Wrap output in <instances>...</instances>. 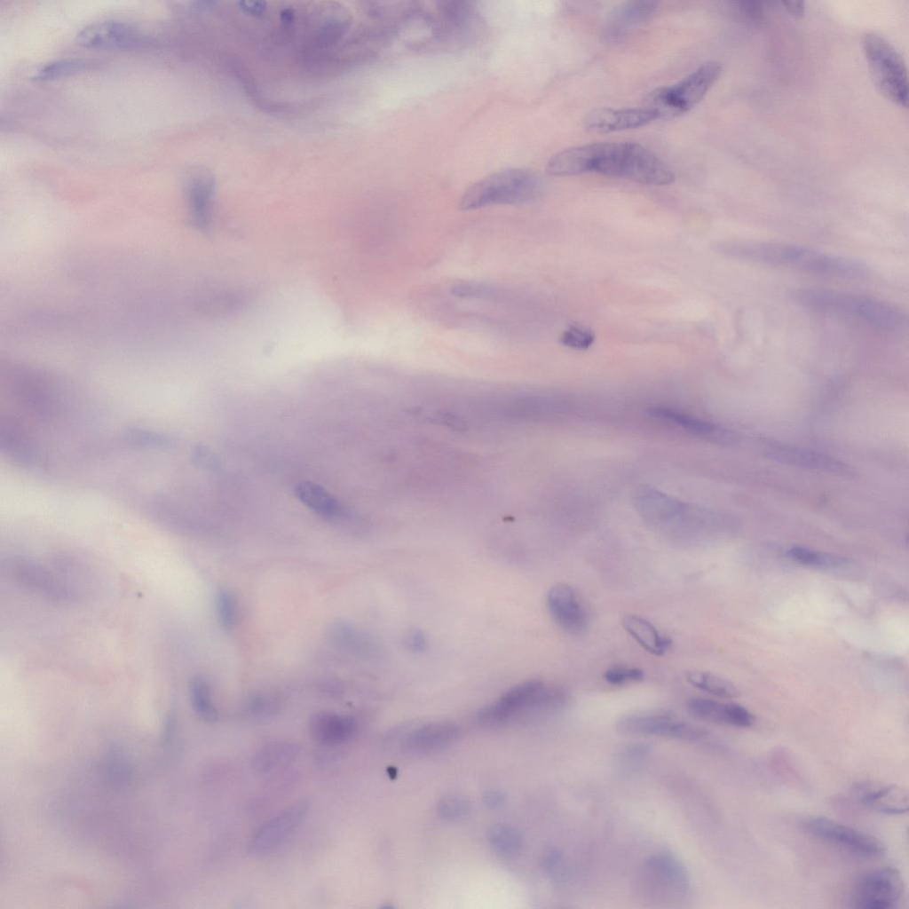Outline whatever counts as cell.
<instances>
[{
	"label": "cell",
	"instance_id": "obj_7",
	"mask_svg": "<svg viewBox=\"0 0 909 909\" xmlns=\"http://www.w3.org/2000/svg\"><path fill=\"white\" fill-rule=\"evenodd\" d=\"M862 48L875 86L889 100L907 107L908 75L904 59L882 36L867 33Z\"/></svg>",
	"mask_w": 909,
	"mask_h": 909
},
{
	"label": "cell",
	"instance_id": "obj_9",
	"mask_svg": "<svg viewBox=\"0 0 909 909\" xmlns=\"http://www.w3.org/2000/svg\"><path fill=\"white\" fill-rule=\"evenodd\" d=\"M633 501L643 519L661 529L688 528L711 514L646 485L635 489Z\"/></svg>",
	"mask_w": 909,
	"mask_h": 909
},
{
	"label": "cell",
	"instance_id": "obj_36",
	"mask_svg": "<svg viewBox=\"0 0 909 909\" xmlns=\"http://www.w3.org/2000/svg\"><path fill=\"white\" fill-rule=\"evenodd\" d=\"M469 800L461 794H449L440 799L438 810L442 818L454 819L467 813Z\"/></svg>",
	"mask_w": 909,
	"mask_h": 909
},
{
	"label": "cell",
	"instance_id": "obj_39",
	"mask_svg": "<svg viewBox=\"0 0 909 909\" xmlns=\"http://www.w3.org/2000/svg\"><path fill=\"white\" fill-rule=\"evenodd\" d=\"M217 610L223 627L226 628H232L235 619V601L229 592L223 590L219 593Z\"/></svg>",
	"mask_w": 909,
	"mask_h": 909
},
{
	"label": "cell",
	"instance_id": "obj_29",
	"mask_svg": "<svg viewBox=\"0 0 909 909\" xmlns=\"http://www.w3.org/2000/svg\"><path fill=\"white\" fill-rule=\"evenodd\" d=\"M298 754L296 745L272 742L264 746L254 757V766L260 772L270 771L291 763Z\"/></svg>",
	"mask_w": 909,
	"mask_h": 909
},
{
	"label": "cell",
	"instance_id": "obj_34",
	"mask_svg": "<svg viewBox=\"0 0 909 909\" xmlns=\"http://www.w3.org/2000/svg\"><path fill=\"white\" fill-rule=\"evenodd\" d=\"M190 695L195 713L206 722H214L217 715L207 683L202 678H194L190 684Z\"/></svg>",
	"mask_w": 909,
	"mask_h": 909
},
{
	"label": "cell",
	"instance_id": "obj_16",
	"mask_svg": "<svg viewBox=\"0 0 909 909\" xmlns=\"http://www.w3.org/2000/svg\"><path fill=\"white\" fill-rule=\"evenodd\" d=\"M307 808V802L299 801L263 824L251 839L249 851L263 856L277 850L300 825Z\"/></svg>",
	"mask_w": 909,
	"mask_h": 909
},
{
	"label": "cell",
	"instance_id": "obj_12",
	"mask_svg": "<svg viewBox=\"0 0 909 909\" xmlns=\"http://www.w3.org/2000/svg\"><path fill=\"white\" fill-rule=\"evenodd\" d=\"M904 891V880L897 868L879 867L866 872L855 881L850 903L860 909H892L901 901Z\"/></svg>",
	"mask_w": 909,
	"mask_h": 909
},
{
	"label": "cell",
	"instance_id": "obj_33",
	"mask_svg": "<svg viewBox=\"0 0 909 909\" xmlns=\"http://www.w3.org/2000/svg\"><path fill=\"white\" fill-rule=\"evenodd\" d=\"M488 841L497 854L506 858L517 855L522 847L520 834L508 825H496L491 827Z\"/></svg>",
	"mask_w": 909,
	"mask_h": 909
},
{
	"label": "cell",
	"instance_id": "obj_42",
	"mask_svg": "<svg viewBox=\"0 0 909 909\" xmlns=\"http://www.w3.org/2000/svg\"><path fill=\"white\" fill-rule=\"evenodd\" d=\"M483 800L489 808H499L504 803L505 797L500 792L489 791L484 794Z\"/></svg>",
	"mask_w": 909,
	"mask_h": 909
},
{
	"label": "cell",
	"instance_id": "obj_38",
	"mask_svg": "<svg viewBox=\"0 0 909 909\" xmlns=\"http://www.w3.org/2000/svg\"><path fill=\"white\" fill-rule=\"evenodd\" d=\"M604 677L613 685H623L628 682L643 681L644 673L635 667L613 666L605 670Z\"/></svg>",
	"mask_w": 909,
	"mask_h": 909
},
{
	"label": "cell",
	"instance_id": "obj_8",
	"mask_svg": "<svg viewBox=\"0 0 909 909\" xmlns=\"http://www.w3.org/2000/svg\"><path fill=\"white\" fill-rule=\"evenodd\" d=\"M637 888L651 902L676 903L691 894L692 884L684 864L668 852H659L648 858L642 866Z\"/></svg>",
	"mask_w": 909,
	"mask_h": 909
},
{
	"label": "cell",
	"instance_id": "obj_31",
	"mask_svg": "<svg viewBox=\"0 0 909 909\" xmlns=\"http://www.w3.org/2000/svg\"><path fill=\"white\" fill-rule=\"evenodd\" d=\"M686 680L693 687L720 698L730 699L739 695L731 682L707 671L690 670L686 673Z\"/></svg>",
	"mask_w": 909,
	"mask_h": 909
},
{
	"label": "cell",
	"instance_id": "obj_22",
	"mask_svg": "<svg viewBox=\"0 0 909 909\" xmlns=\"http://www.w3.org/2000/svg\"><path fill=\"white\" fill-rule=\"evenodd\" d=\"M309 730L317 743L324 746H339L353 737L356 723L350 715L319 712L311 718Z\"/></svg>",
	"mask_w": 909,
	"mask_h": 909
},
{
	"label": "cell",
	"instance_id": "obj_3",
	"mask_svg": "<svg viewBox=\"0 0 909 909\" xmlns=\"http://www.w3.org/2000/svg\"><path fill=\"white\" fill-rule=\"evenodd\" d=\"M569 702V694L561 686L541 680L519 683L483 707L477 722L487 727L544 717L562 710Z\"/></svg>",
	"mask_w": 909,
	"mask_h": 909
},
{
	"label": "cell",
	"instance_id": "obj_2",
	"mask_svg": "<svg viewBox=\"0 0 909 909\" xmlns=\"http://www.w3.org/2000/svg\"><path fill=\"white\" fill-rule=\"evenodd\" d=\"M573 167L577 175L595 172L652 186H668L676 178L666 162L647 148L632 142L575 146Z\"/></svg>",
	"mask_w": 909,
	"mask_h": 909
},
{
	"label": "cell",
	"instance_id": "obj_10",
	"mask_svg": "<svg viewBox=\"0 0 909 909\" xmlns=\"http://www.w3.org/2000/svg\"><path fill=\"white\" fill-rule=\"evenodd\" d=\"M800 826L809 835L858 857L874 858L886 850L874 835L826 817L805 818Z\"/></svg>",
	"mask_w": 909,
	"mask_h": 909
},
{
	"label": "cell",
	"instance_id": "obj_23",
	"mask_svg": "<svg viewBox=\"0 0 909 909\" xmlns=\"http://www.w3.org/2000/svg\"><path fill=\"white\" fill-rule=\"evenodd\" d=\"M9 570L21 584L40 594L58 600L69 599L67 589L51 573L34 562L17 559L9 565Z\"/></svg>",
	"mask_w": 909,
	"mask_h": 909
},
{
	"label": "cell",
	"instance_id": "obj_19",
	"mask_svg": "<svg viewBox=\"0 0 909 909\" xmlns=\"http://www.w3.org/2000/svg\"><path fill=\"white\" fill-rule=\"evenodd\" d=\"M688 712L695 718L715 724L738 728L750 727L755 715L737 703H725L708 698H692L687 704Z\"/></svg>",
	"mask_w": 909,
	"mask_h": 909
},
{
	"label": "cell",
	"instance_id": "obj_5",
	"mask_svg": "<svg viewBox=\"0 0 909 909\" xmlns=\"http://www.w3.org/2000/svg\"><path fill=\"white\" fill-rule=\"evenodd\" d=\"M542 188L541 177L526 168L498 170L469 186L461 197L462 210L494 205L520 204L536 198Z\"/></svg>",
	"mask_w": 909,
	"mask_h": 909
},
{
	"label": "cell",
	"instance_id": "obj_15",
	"mask_svg": "<svg viewBox=\"0 0 909 909\" xmlns=\"http://www.w3.org/2000/svg\"><path fill=\"white\" fill-rule=\"evenodd\" d=\"M549 612L564 631L573 636L586 632L590 622L589 609L582 597L571 585L558 583L547 594Z\"/></svg>",
	"mask_w": 909,
	"mask_h": 909
},
{
	"label": "cell",
	"instance_id": "obj_14",
	"mask_svg": "<svg viewBox=\"0 0 909 909\" xmlns=\"http://www.w3.org/2000/svg\"><path fill=\"white\" fill-rule=\"evenodd\" d=\"M76 41L87 48L101 49H138L153 43L138 28L114 20L97 21L84 27L78 32Z\"/></svg>",
	"mask_w": 909,
	"mask_h": 909
},
{
	"label": "cell",
	"instance_id": "obj_6",
	"mask_svg": "<svg viewBox=\"0 0 909 909\" xmlns=\"http://www.w3.org/2000/svg\"><path fill=\"white\" fill-rule=\"evenodd\" d=\"M721 73L720 62L707 61L676 83L651 91L644 107L654 113L657 120L677 117L700 103Z\"/></svg>",
	"mask_w": 909,
	"mask_h": 909
},
{
	"label": "cell",
	"instance_id": "obj_25",
	"mask_svg": "<svg viewBox=\"0 0 909 909\" xmlns=\"http://www.w3.org/2000/svg\"><path fill=\"white\" fill-rule=\"evenodd\" d=\"M294 494L310 510L326 519H336L346 515L343 503L316 483L299 482L294 488Z\"/></svg>",
	"mask_w": 909,
	"mask_h": 909
},
{
	"label": "cell",
	"instance_id": "obj_18",
	"mask_svg": "<svg viewBox=\"0 0 909 909\" xmlns=\"http://www.w3.org/2000/svg\"><path fill=\"white\" fill-rule=\"evenodd\" d=\"M764 449L770 458L793 466L836 474L850 472L842 462L810 449L776 442L768 443Z\"/></svg>",
	"mask_w": 909,
	"mask_h": 909
},
{
	"label": "cell",
	"instance_id": "obj_43",
	"mask_svg": "<svg viewBox=\"0 0 909 909\" xmlns=\"http://www.w3.org/2000/svg\"><path fill=\"white\" fill-rule=\"evenodd\" d=\"M786 9L794 17H802L805 11L804 3L802 1L784 2Z\"/></svg>",
	"mask_w": 909,
	"mask_h": 909
},
{
	"label": "cell",
	"instance_id": "obj_21",
	"mask_svg": "<svg viewBox=\"0 0 909 909\" xmlns=\"http://www.w3.org/2000/svg\"><path fill=\"white\" fill-rule=\"evenodd\" d=\"M648 414L654 419L707 440L726 442L732 439L726 429L674 408L654 407L649 409Z\"/></svg>",
	"mask_w": 909,
	"mask_h": 909
},
{
	"label": "cell",
	"instance_id": "obj_27",
	"mask_svg": "<svg viewBox=\"0 0 909 909\" xmlns=\"http://www.w3.org/2000/svg\"><path fill=\"white\" fill-rule=\"evenodd\" d=\"M860 800L866 807L889 815L904 814L909 808L907 791L897 785L864 787Z\"/></svg>",
	"mask_w": 909,
	"mask_h": 909
},
{
	"label": "cell",
	"instance_id": "obj_1",
	"mask_svg": "<svg viewBox=\"0 0 909 909\" xmlns=\"http://www.w3.org/2000/svg\"><path fill=\"white\" fill-rule=\"evenodd\" d=\"M712 247L727 257L790 267L810 274L861 280L871 273V267L861 260L795 244L729 240L715 242Z\"/></svg>",
	"mask_w": 909,
	"mask_h": 909
},
{
	"label": "cell",
	"instance_id": "obj_17",
	"mask_svg": "<svg viewBox=\"0 0 909 909\" xmlns=\"http://www.w3.org/2000/svg\"><path fill=\"white\" fill-rule=\"evenodd\" d=\"M657 120L654 113L644 106L634 108H597L585 116L583 126L591 133H609L636 129Z\"/></svg>",
	"mask_w": 909,
	"mask_h": 909
},
{
	"label": "cell",
	"instance_id": "obj_28",
	"mask_svg": "<svg viewBox=\"0 0 909 909\" xmlns=\"http://www.w3.org/2000/svg\"><path fill=\"white\" fill-rule=\"evenodd\" d=\"M212 192V184L204 176H195L188 184L191 216L198 229L207 230L211 223Z\"/></svg>",
	"mask_w": 909,
	"mask_h": 909
},
{
	"label": "cell",
	"instance_id": "obj_35",
	"mask_svg": "<svg viewBox=\"0 0 909 909\" xmlns=\"http://www.w3.org/2000/svg\"><path fill=\"white\" fill-rule=\"evenodd\" d=\"M594 340L595 335L590 329L573 324L562 333L559 342L569 348L584 351L593 344Z\"/></svg>",
	"mask_w": 909,
	"mask_h": 909
},
{
	"label": "cell",
	"instance_id": "obj_30",
	"mask_svg": "<svg viewBox=\"0 0 909 909\" xmlns=\"http://www.w3.org/2000/svg\"><path fill=\"white\" fill-rule=\"evenodd\" d=\"M94 59L85 58H64L45 63L35 73L36 80H53L87 71L97 66Z\"/></svg>",
	"mask_w": 909,
	"mask_h": 909
},
{
	"label": "cell",
	"instance_id": "obj_26",
	"mask_svg": "<svg viewBox=\"0 0 909 909\" xmlns=\"http://www.w3.org/2000/svg\"><path fill=\"white\" fill-rule=\"evenodd\" d=\"M621 624L642 648L654 656H663L672 644L668 636L661 634L651 621L642 616L627 614L622 618Z\"/></svg>",
	"mask_w": 909,
	"mask_h": 909
},
{
	"label": "cell",
	"instance_id": "obj_41",
	"mask_svg": "<svg viewBox=\"0 0 909 909\" xmlns=\"http://www.w3.org/2000/svg\"><path fill=\"white\" fill-rule=\"evenodd\" d=\"M740 11L747 14L751 20L760 22L763 18V6L759 2H739Z\"/></svg>",
	"mask_w": 909,
	"mask_h": 909
},
{
	"label": "cell",
	"instance_id": "obj_40",
	"mask_svg": "<svg viewBox=\"0 0 909 909\" xmlns=\"http://www.w3.org/2000/svg\"><path fill=\"white\" fill-rule=\"evenodd\" d=\"M404 643L409 650L419 652L426 648L427 639L420 629L414 628L407 632Z\"/></svg>",
	"mask_w": 909,
	"mask_h": 909
},
{
	"label": "cell",
	"instance_id": "obj_4",
	"mask_svg": "<svg viewBox=\"0 0 909 909\" xmlns=\"http://www.w3.org/2000/svg\"><path fill=\"white\" fill-rule=\"evenodd\" d=\"M789 296L808 310L854 318L887 330H898L906 324L901 310L871 296L814 288L796 289Z\"/></svg>",
	"mask_w": 909,
	"mask_h": 909
},
{
	"label": "cell",
	"instance_id": "obj_11",
	"mask_svg": "<svg viewBox=\"0 0 909 909\" xmlns=\"http://www.w3.org/2000/svg\"><path fill=\"white\" fill-rule=\"evenodd\" d=\"M482 18L475 4L463 0L436 3L432 44L462 45L474 40L482 28Z\"/></svg>",
	"mask_w": 909,
	"mask_h": 909
},
{
	"label": "cell",
	"instance_id": "obj_32",
	"mask_svg": "<svg viewBox=\"0 0 909 909\" xmlns=\"http://www.w3.org/2000/svg\"><path fill=\"white\" fill-rule=\"evenodd\" d=\"M787 554L794 561L801 565L821 569H837L849 564V560L845 557L801 546L790 548Z\"/></svg>",
	"mask_w": 909,
	"mask_h": 909
},
{
	"label": "cell",
	"instance_id": "obj_13",
	"mask_svg": "<svg viewBox=\"0 0 909 909\" xmlns=\"http://www.w3.org/2000/svg\"><path fill=\"white\" fill-rule=\"evenodd\" d=\"M616 726L621 734L628 736L657 737L692 743L708 739L705 730L664 713L627 715L617 722Z\"/></svg>",
	"mask_w": 909,
	"mask_h": 909
},
{
	"label": "cell",
	"instance_id": "obj_24",
	"mask_svg": "<svg viewBox=\"0 0 909 909\" xmlns=\"http://www.w3.org/2000/svg\"><path fill=\"white\" fill-rule=\"evenodd\" d=\"M658 9L654 1H629L616 8L611 14L606 28V35L611 39H617L635 27L650 20Z\"/></svg>",
	"mask_w": 909,
	"mask_h": 909
},
{
	"label": "cell",
	"instance_id": "obj_37",
	"mask_svg": "<svg viewBox=\"0 0 909 909\" xmlns=\"http://www.w3.org/2000/svg\"><path fill=\"white\" fill-rule=\"evenodd\" d=\"M494 289L482 282L461 281L451 288V293L461 298L484 299L494 295Z\"/></svg>",
	"mask_w": 909,
	"mask_h": 909
},
{
	"label": "cell",
	"instance_id": "obj_20",
	"mask_svg": "<svg viewBox=\"0 0 909 909\" xmlns=\"http://www.w3.org/2000/svg\"><path fill=\"white\" fill-rule=\"evenodd\" d=\"M460 736V729L454 723L435 722L422 725L411 731L404 740L406 752L425 754L442 749Z\"/></svg>",
	"mask_w": 909,
	"mask_h": 909
}]
</instances>
